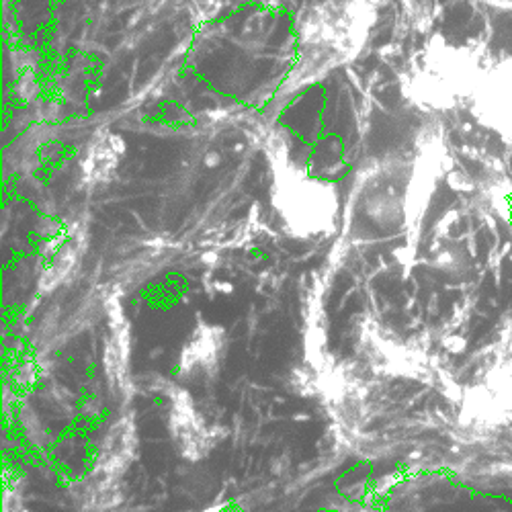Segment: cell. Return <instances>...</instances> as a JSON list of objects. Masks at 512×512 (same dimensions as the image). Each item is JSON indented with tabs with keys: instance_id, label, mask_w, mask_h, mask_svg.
<instances>
[{
	"instance_id": "obj_1",
	"label": "cell",
	"mask_w": 512,
	"mask_h": 512,
	"mask_svg": "<svg viewBox=\"0 0 512 512\" xmlns=\"http://www.w3.org/2000/svg\"><path fill=\"white\" fill-rule=\"evenodd\" d=\"M512 422V355L496 361L461 394L459 424L467 431L492 433Z\"/></svg>"
},
{
	"instance_id": "obj_2",
	"label": "cell",
	"mask_w": 512,
	"mask_h": 512,
	"mask_svg": "<svg viewBox=\"0 0 512 512\" xmlns=\"http://www.w3.org/2000/svg\"><path fill=\"white\" fill-rule=\"evenodd\" d=\"M328 191V185L304 177L293 179L289 173L287 181H277L275 205L293 234L310 238L334 230L336 199Z\"/></svg>"
},
{
	"instance_id": "obj_3",
	"label": "cell",
	"mask_w": 512,
	"mask_h": 512,
	"mask_svg": "<svg viewBox=\"0 0 512 512\" xmlns=\"http://www.w3.org/2000/svg\"><path fill=\"white\" fill-rule=\"evenodd\" d=\"M160 392L168 402V433L179 455L187 461L205 459L220 441L218 429L205 422L189 392L177 383L166 381Z\"/></svg>"
},
{
	"instance_id": "obj_4",
	"label": "cell",
	"mask_w": 512,
	"mask_h": 512,
	"mask_svg": "<svg viewBox=\"0 0 512 512\" xmlns=\"http://www.w3.org/2000/svg\"><path fill=\"white\" fill-rule=\"evenodd\" d=\"M109 336L103 347V371L109 383V390L117 400H130L134 394L132 379V330L121 306L113 300L107 306Z\"/></svg>"
},
{
	"instance_id": "obj_5",
	"label": "cell",
	"mask_w": 512,
	"mask_h": 512,
	"mask_svg": "<svg viewBox=\"0 0 512 512\" xmlns=\"http://www.w3.org/2000/svg\"><path fill=\"white\" fill-rule=\"evenodd\" d=\"M138 455V429L134 414H119L97 445L93 476L121 480Z\"/></svg>"
},
{
	"instance_id": "obj_6",
	"label": "cell",
	"mask_w": 512,
	"mask_h": 512,
	"mask_svg": "<svg viewBox=\"0 0 512 512\" xmlns=\"http://www.w3.org/2000/svg\"><path fill=\"white\" fill-rule=\"evenodd\" d=\"M228 349L226 332L222 326L199 322L185 343L179 359V375L183 379L216 377Z\"/></svg>"
},
{
	"instance_id": "obj_7",
	"label": "cell",
	"mask_w": 512,
	"mask_h": 512,
	"mask_svg": "<svg viewBox=\"0 0 512 512\" xmlns=\"http://www.w3.org/2000/svg\"><path fill=\"white\" fill-rule=\"evenodd\" d=\"M19 422H21V429L23 435L27 437V441L35 447H46L50 437L48 431L44 429V422L39 420V414L35 412V408L29 402H23L19 406Z\"/></svg>"
},
{
	"instance_id": "obj_8",
	"label": "cell",
	"mask_w": 512,
	"mask_h": 512,
	"mask_svg": "<svg viewBox=\"0 0 512 512\" xmlns=\"http://www.w3.org/2000/svg\"><path fill=\"white\" fill-rule=\"evenodd\" d=\"M3 512H27L23 496V480L17 474H5V494H3Z\"/></svg>"
}]
</instances>
